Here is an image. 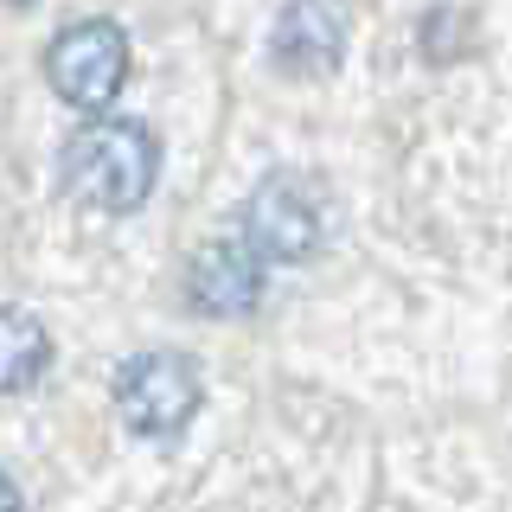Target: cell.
<instances>
[{
	"label": "cell",
	"instance_id": "1",
	"mask_svg": "<svg viewBox=\"0 0 512 512\" xmlns=\"http://www.w3.org/2000/svg\"><path fill=\"white\" fill-rule=\"evenodd\" d=\"M160 180V148L148 122L96 116L64 141V186L90 212H135Z\"/></svg>",
	"mask_w": 512,
	"mask_h": 512
},
{
	"label": "cell",
	"instance_id": "2",
	"mask_svg": "<svg viewBox=\"0 0 512 512\" xmlns=\"http://www.w3.org/2000/svg\"><path fill=\"white\" fill-rule=\"evenodd\" d=\"M327 224H333L327 186L301 167H276L269 180H256L244 205V244L263 263H308L327 244Z\"/></svg>",
	"mask_w": 512,
	"mask_h": 512
},
{
	"label": "cell",
	"instance_id": "3",
	"mask_svg": "<svg viewBox=\"0 0 512 512\" xmlns=\"http://www.w3.org/2000/svg\"><path fill=\"white\" fill-rule=\"evenodd\" d=\"M116 416L135 436H180L199 416V365L186 352H135L116 372Z\"/></svg>",
	"mask_w": 512,
	"mask_h": 512
},
{
	"label": "cell",
	"instance_id": "4",
	"mask_svg": "<svg viewBox=\"0 0 512 512\" xmlns=\"http://www.w3.org/2000/svg\"><path fill=\"white\" fill-rule=\"evenodd\" d=\"M45 77L71 109H109L128 77V32L116 20H71L45 52Z\"/></svg>",
	"mask_w": 512,
	"mask_h": 512
},
{
	"label": "cell",
	"instance_id": "5",
	"mask_svg": "<svg viewBox=\"0 0 512 512\" xmlns=\"http://www.w3.org/2000/svg\"><path fill=\"white\" fill-rule=\"evenodd\" d=\"M263 295V256H256L244 237H212V244L192 250L186 263V301L212 320H237L256 308Z\"/></svg>",
	"mask_w": 512,
	"mask_h": 512
},
{
	"label": "cell",
	"instance_id": "6",
	"mask_svg": "<svg viewBox=\"0 0 512 512\" xmlns=\"http://www.w3.org/2000/svg\"><path fill=\"white\" fill-rule=\"evenodd\" d=\"M346 45V13L333 7H282L276 20V64L288 77H320L340 64Z\"/></svg>",
	"mask_w": 512,
	"mask_h": 512
},
{
	"label": "cell",
	"instance_id": "7",
	"mask_svg": "<svg viewBox=\"0 0 512 512\" xmlns=\"http://www.w3.org/2000/svg\"><path fill=\"white\" fill-rule=\"evenodd\" d=\"M52 365V333L39 327L26 308H0V397L32 391Z\"/></svg>",
	"mask_w": 512,
	"mask_h": 512
},
{
	"label": "cell",
	"instance_id": "8",
	"mask_svg": "<svg viewBox=\"0 0 512 512\" xmlns=\"http://www.w3.org/2000/svg\"><path fill=\"white\" fill-rule=\"evenodd\" d=\"M0 512H26V506H20V487H13L7 474H0Z\"/></svg>",
	"mask_w": 512,
	"mask_h": 512
}]
</instances>
